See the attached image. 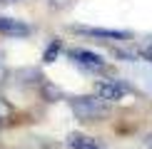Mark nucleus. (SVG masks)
<instances>
[{"mask_svg": "<svg viewBox=\"0 0 152 149\" xmlns=\"http://www.w3.org/2000/svg\"><path fill=\"white\" fill-rule=\"evenodd\" d=\"M3 3H20V0H3Z\"/></svg>", "mask_w": 152, "mask_h": 149, "instance_id": "f8f14e48", "label": "nucleus"}, {"mask_svg": "<svg viewBox=\"0 0 152 149\" xmlns=\"http://www.w3.org/2000/svg\"><path fill=\"white\" fill-rule=\"evenodd\" d=\"M70 107L75 112V117L82 122H97L107 114V102H102L100 97H90V95H82V97H72L70 99Z\"/></svg>", "mask_w": 152, "mask_h": 149, "instance_id": "f257e3e1", "label": "nucleus"}, {"mask_svg": "<svg viewBox=\"0 0 152 149\" xmlns=\"http://www.w3.org/2000/svg\"><path fill=\"white\" fill-rule=\"evenodd\" d=\"M8 117H10V104L5 102V99H0V122L8 119Z\"/></svg>", "mask_w": 152, "mask_h": 149, "instance_id": "6e6552de", "label": "nucleus"}, {"mask_svg": "<svg viewBox=\"0 0 152 149\" xmlns=\"http://www.w3.org/2000/svg\"><path fill=\"white\" fill-rule=\"evenodd\" d=\"M60 50H62L60 40H53L45 47V52H42V60H45V62H55V60H58V55H60Z\"/></svg>", "mask_w": 152, "mask_h": 149, "instance_id": "0eeeda50", "label": "nucleus"}, {"mask_svg": "<svg viewBox=\"0 0 152 149\" xmlns=\"http://www.w3.org/2000/svg\"><path fill=\"white\" fill-rule=\"evenodd\" d=\"M127 95V87L120 80H102L95 85V97H100L102 102H117Z\"/></svg>", "mask_w": 152, "mask_h": 149, "instance_id": "f03ea898", "label": "nucleus"}, {"mask_svg": "<svg viewBox=\"0 0 152 149\" xmlns=\"http://www.w3.org/2000/svg\"><path fill=\"white\" fill-rule=\"evenodd\" d=\"M67 147L70 149H107L105 144H100L97 139H92V137H87V134H80V132H72L67 137Z\"/></svg>", "mask_w": 152, "mask_h": 149, "instance_id": "39448f33", "label": "nucleus"}, {"mask_svg": "<svg viewBox=\"0 0 152 149\" xmlns=\"http://www.w3.org/2000/svg\"><path fill=\"white\" fill-rule=\"evenodd\" d=\"M147 144H150V149H152V137H150V142H147Z\"/></svg>", "mask_w": 152, "mask_h": 149, "instance_id": "ddd939ff", "label": "nucleus"}, {"mask_svg": "<svg viewBox=\"0 0 152 149\" xmlns=\"http://www.w3.org/2000/svg\"><path fill=\"white\" fill-rule=\"evenodd\" d=\"M70 57L77 62V65L82 67H87V70H102L105 67V60H102V55H97V52H92V50H70Z\"/></svg>", "mask_w": 152, "mask_h": 149, "instance_id": "7ed1b4c3", "label": "nucleus"}, {"mask_svg": "<svg viewBox=\"0 0 152 149\" xmlns=\"http://www.w3.org/2000/svg\"><path fill=\"white\" fill-rule=\"evenodd\" d=\"M5 74H8V72H5V67H3V62H0V82H3V80H5Z\"/></svg>", "mask_w": 152, "mask_h": 149, "instance_id": "9d476101", "label": "nucleus"}, {"mask_svg": "<svg viewBox=\"0 0 152 149\" xmlns=\"http://www.w3.org/2000/svg\"><path fill=\"white\" fill-rule=\"evenodd\" d=\"M145 57H147V60H152V45H150L147 50H145Z\"/></svg>", "mask_w": 152, "mask_h": 149, "instance_id": "9b49d317", "label": "nucleus"}, {"mask_svg": "<svg viewBox=\"0 0 152 149\" xmlns=\"http://www.w3.org/2000/svg\"><path fill=\"white\" fill-rule=\"evenodd\" d=\"M48 3L53 5V8H62V5H67L70 0H48Z\"/></svg>", "mask_w": 152, "mask_h": 149, "instance_id": "1a4fd4ad", "label": "nucleus"}, {"mask_svg": "<svg viewBox=\"0 0 152 149\" xmlns=\"http://www.w3.org/2000/svg\"><path fill=\"white\" fill-rule=\"evenodd\" d=\"M0 33L8 35V37H28L33 30H30V25L15 20V17H3L0 15Z\"/></svg>", "mask_w": 152, "mask_h": 149, "instance_id": "20e7f679", "label": "nucleus"}, {"mask_svg": "<svg viewBox=\"0 0 152 149\" xmlns=\"http://www.w3.org/2000/svg\"><path fill=\"white\" fill-rule=\"evenodd\" d=\"M75 30L85 35H95V37H107V40H125L127 37L125 30H105V27H75Z\"/></svg>", "mask_w": 152, "mask_h": 149, "instance_id": "423d86ee", "label": "nucleus"}]
</instances>
